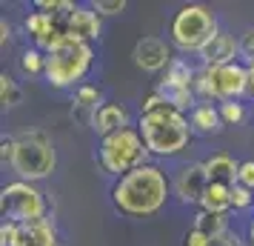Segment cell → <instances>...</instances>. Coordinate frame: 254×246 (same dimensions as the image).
Listing matches in <instances>:
<instances>
[{
	"instance_id": "cell-1",
	"label": "cell",
	"mask_w": 254,
	"mask_h": 246,
	"mask_svg": "<svg viewBox=\"0 0 254 246\" xmlns=\"http://www.w3.org/2000/svg\"><path fill=\"white\" fill-rule=\"evenodd\" d=\"M169 198V180L160 166L146 164L123 175L112 189L115 206L128 218H151L166 206Z\"/></svg>"
},
{
	"instance_id": "cell-2",
	"label": "cell",
	"mask_w": 254,
	"mask_h": 246,
	"mask_svg": "<svg viewBox=\"0 0 254 246\" xmlns=\"http://www.w3.org/2000/svg\"><path fill=\"white\" fill-rule=\"evenodd\" d=\"M140 135L151 155L169 158L186 149V143L191 138V120L172 106H163L157 112L140 115Z\"/></svg>"
},
{
	"instance_id": "cell-3",
	"label": "cell",
	"mask_w": 254,
	"mask_h": 246,
	"mask_svg": "<svg viewBox=\"0 0 254 246\" xmlns=\"http://www.w3.org/2000/svg\"><path fill=\"white\" fill-rule=\"evenodd\" d=\"M169 35L180 52H197L200 55L208 46V40L217 35V17L208 6L189 3L172 17Z\"/></svg>"
},
{
	"instance_id": "cell-4",
	"label": "cell",
	"mask_w": 254,
	"mask_h": 246,
	"mask_svg": "<svg viewBox=\"0 0 254 246\" xmlns=\"http://www.w3.org/2000/svg\"><path fill=\"white\" fill-rule=\"evenodd\" d=\"M94 52L89 43L83 40H74V37H66L55 52L46 55V81L58 89H66V86H74L77 81L86 78V72L92 69Z\"/></svg>"
},
{
	"instance_id": "cell-5",
	"label": "cell",
	"mask_w": 254,
	"mask_h": 246,
	"mask_svg": "<svg viewBox=\"0 0 254 246\" xmlns=\"http://www.w3.org/2000/svg\"><path fill=\"white\" fill-rule=\"evenodd\" d=\"M149 146L143 141V135L137 129H120L115 135L103 138L100 143V166H103L109 175H128L140 166H146V158H149Z\"/></svg>"
},
{
	"instance_id": "cell-6",
	"label": "cell",
	"mask_w": 254,
	"mask_h": 246,
	"mask_svg": "<svg viewBox=\"0 0 254 246\" xmlns=\"http://www.w3.org/2000/svg\"><path fill=\"white\" fill-rule=\"evenodd\" d=\"M194 94L200 97H214L223 103H231L252 89L249 81V66L229 63V66H203L194 75Z\"/></svg>"
},
{
	"instance_id": "cell-7",
	"label": "cell",
	"mask_w": 254,
	"mask_h": 246,
	"mask_svg": "<svg viewBox=\"0 0 254 246\" xmlns=\"http://www.w3.org/2000/svg\"><path fill=\"white\" fill-rule=\"evenodd\" d=\"M55 166H58V155H55V146L49 141V135H43V132H29L23 138H17L12 169L20 175V180L32 183V180L49 177L55 172Z\"/></svg>"
},
{
	"instance_id": "cell-8",
	"label": "cell",
	"mask_w": 254,
	"mask_h": 246,
	"mask_svg": "<svg viewBox=\"0 0 254 246\" xmlns=\"http://www.w3.org/2000/svg\"><path fill=\"white\" fill-rule=\"evenodd\" d=\"M0 206H3V215H9V221H17V223H23V226L46 218L43 195L32 183H26V180L9 183V186L3 189L0 192Z\"/></svg>"
},
{
	"instance_id": "cell-9",
	"label": "cell",
	"mask_w": 254,
	"mask_h": 246,
	"mask_svg": "<svg viewBox=\"0 0 254 246\" xmlns=\"http://www.w3.org/2000/svg\"><path fill=\"white\" fill-rule=\"evenodd\" d=\"M208 189V172L203 164L183 166L174 177V195L180 203H200Z\"/></svg>"
},
{
	"instance_id": "cell-10",
	"label": "cell",
	"mask_w": 254,
	"mask_h": 246,
	"mask_svg": "<svg viewBox=\"0 0 254 246\" xmlns=\"http://www.w3.org/2000/svg\"><path fill=\"white\" fill-rule=\"evenodd\" d=\"M131 58L137 63L143 72H160V69H169V63H172V49L166 40L160 37H143L137 40V46L131 52Z\"/></svg>"
},
{
	"instance_id": "cell-11",
	"label": "cell",
	"mask_w": 254,
	"mask_h": 246,
	"mask_svg": "<svg viewBox=\"0 0 254 246\" xmlns=\"http://www.w3.org/2000/svg\"><path fill=\"white\" fill-rule=\"evenodd\" d=\"M237 55H240V40L234 35L217 32L208 40V46L200 52V60H203V66H229V63H237L234 60Z\"/></svg>"
},
{
	"instance_id": "cell-12",
	"label": "cell",
	"mask_w": 254,
	"mask_h": 246,
	"mask_svg": "<svg viewBox=\"0 0 254 246\" xmlns=\"http://www.w3.org/2000/svg\"><path fill=\"white\" fill-rule=\"evenodd\" d=\"M63 26H66V32H69L74 40H83V43L100 37V17H97V12L86 9V6H74V9L66 14V23Z\"/></svg>"
},
{
	"instance_id": "cell-13",
	"label": "cell",
	"mask_w": 254,
	"mask_h": 246,
	"mask_svg": "<svg viewBox=\"0 0 254 246\" xmlns=\"http://www.w3.org/2000/svg\"><path fill=\"white\" fill-rule=\"evenodd\" d=\"M92 129L100 138H109L120 129H128V112L120 103H103L97 112H92Z\"/></svg>"
},
{
	"instance_id": "cell-14",
	"label": "cell",
	"mask_w": 254,
	"mask_h": 246,
	"mask_svg": "<svg viewBox=\"0 0 254 246\" xmlns=\"http://www.w3.org/2000/svg\"><path fill=\"white\" fill-rule=\"evenodd\" d=\"M208 172V183H223V186H237V172H240V164H234L229 155H211L206 164Z\"/></svg>"
},
{
	"instance_id": "cell-15",
	"label": "cell",
	"mask_w": 254,
	"mask_h": 246,
	"mask_svg": "<svg viewBox=\"0 0 254 246\" xmlns=\"http://www.w3.org/2000/svg\"><path fill=\"white\" fill-rule=\"evenodd\" d=\"M157 92L163 94V100L177 109V112H183V109H194V89L191 86H180V83H169V81H160L157 86Z\"/></svg>"
},
{
	"instance_id": "cell-16",
	"label": "cell",
	"mask_w": 254,
	"mask_h": 246,
	"mask_svg": "<svg viewBox=\"0 0 254 246\" xmlns=\"http://www.w3.org/2000/svg\"><path fill=\"white\" fill-rule=\"evenodd\" d=\"M191 129L203 132V135H214V132L223 129V117H220V109L211 103H197L191 109Z\"/></svg>"
},
{
	"instance_id": "cell-17",
	"label": "cell",
	"mask_w": 254,
	"mask_h": 246,
	"mask_svg": "<svg viewBox=\"0 0 254 246\" xmlns=\"http://www.w3.org/2000/svg\"><path fill=\"white\" fill-rule=\"evenodd\" d=\"M203 212H211V215H226L231 209V186H223V183H208L206 195L200 200Z\"/></svg>"
},
{
	"instance_id": "cell-18",
	"label": "cell",
	"mask_w": 254,
	"mask_h": 246,
	"mask_svg": "<svg viewBox=\"0 0 254 246\" xmlns=\"http://www.w3.org/2000/svg\"><path fill=\"white\" fill-rule=\"evenodd\" d=\"M23 246H58V235L55 226L43 218L37 223H26L23 229Z\"/></svg>"
},
{
	"instance_id": "cell-19",
	"label": "cell",
	"mask_w": 254,
	"mask_h": 246,
	"mask_svg": "<svg viewBox=\"0 0 254 246\" xmlns=\"http://www.w3.org/2000/svg\"><path fill=\"white\" fill-rule=\"evenodd\" d=\"M200 235H206V238H217V235H226L229 232V226H226V215H211V212H203L194 218V226Z\"/></svg>"
},
{
	"instance_id": "cell-20",
	"label": "cell",
	"mask_w": 254,
	"mask_h": 246,
	"mask_svg": "<svg viewBox=\"0 0 254 246\" xmlns=\"http://www.w3.org/2000/svg\"><path fill=\"white\" fill-rule=\"evenodd\" d=\"M186 246H240V241H237L234 232L217 235V238H206V235H200L197 229H191V232L186 235Z\"/></svg>"
},
{
	"instance_id": "cell-21",
	"label": "cell",
	"mask_w": 254,
	"mask_h": 246,
	"mask_svg": "<svg viewBox=\"0 0 254 246\" xmlns=\"http://www.w3.org/2000/svg\"><path fill=\"white\" fill-rule=\"evenodd\" d=\"M194 75L197 72L186 63V60L180 58H174L172 63H169V69H166V78L163 81H169V83H180V86H194Z\"/></svg>"
},
{
	"instance_id": "cell-22",
	"label": "cell",
	"mask_w": 254,
	"mask_h": 246,
	"mask_svg": "<svg viewBox=\"0 0 254 246\" xmlns=\"http://www.w3.org/2000/svg\"><path fill=\"white\" fill-rule=\"evenodd\" d=\"M23 223L6 221L0 226V246H23Z\"/></svg>"
},
{
	"instance_id": "cell-23",
	"label": "cell",
	"mask_w": 254,
	"mask_h": 246,
	"mask_svg": "<svg viewBox=\"0 0 254 246\" xmlns=\"http://www.w3.org/2000/svg\"><path fill=\"white\" fill-rule=\"evenodd\" d=\"M74 103L80 106V109H92V112H97V109H100V92H97V89H94V86H86V83H83V86H77V92H74Z\"/></svg>"
},
{
	"instance_id": "cell-24",
	"label": "cell",
	"mask_w": 254,
	"mask_h": 246,
	"mask_svg": "<svg viewBox=\"0 0 254 246\" xmlns=\"http://www.w3.org/2000/svg\"><path fill=\"white\" fill-rule=\"evenodd\" d=\"M0 100H3V106L20 103V89H17V83H14L9 75H0Z\"/></svg>"
},
{
	"instance_id": "cell-25",
	"label": "cell",
	"mask_w": 254,
	"mask_h": 246,
	"mask_svg": "<svg viewBox=\"0 0 254 246\" xmlns=\"http://www.w3.org/2000/svg\"><path fill=\"white\" fill-rule=\"evenodd\" d=\"M20 66H23V72H29V75H40V72H46V55H40L37 49H29V52H23Z\"/></svg>"
},
{
	"instance_id": "cell-26",
	"label": "cell",
	"mask_w": 254,
	"mask_h": 246,
	"mask_svg": "<svg viewBox=\"0 0 254 246\" xmlns=\"http://www.w3.org/2000/svg\"><path fill=\"white\" fill-rule=\"evenodd\" d=\"M231 209H254V192L243 183L231 186Z\"/></svg>"
},
{
	"instance_id": "cell-27",
	"label": "cell",
	"mask_w": 254,
	"mask_h": 246,
	"mask_svg": "<svg viewBox=\"0 0 254 246\" xmlns=\"http://www.w3.org/2000/svg\"><path fill=\"white\" fill-rule=\"evenodd\" d=\"M220 117H223V123L237 126L240 120H246V109H243V103L231 100V103H223V106H220Z\"/></svg>"
},
{
	"instance_id": "cell-28",
	"label": "cell",
	"mask_w": 254,
	"mask_h": 246,
	"mask_svg": "<svg viewBox=\"0 0 254 246\" xmlns=\"http://www.w3.org/2000/svg\"><path fill=\"white\" fill-rule=\"evenodd\" d=\"M35 6H37L43 14H52V17H58V12H66V14H69L71 9H74L71 3H66V0H37Z\"/></svg>"
},
{
	"instance_id": "cell-29",
	"label": "cell",
	"mask_w": 254,
	"mask_h": 246,
	"mask_svg": "<svg viewBox=\"0 0 254 246\" xmlns=\"http://www.w3.org/2000/svg\"><path fill=\"white\" fill-rule=\"evenodd\" d=\"M94 12L97 14H120V12H126V0H94Z\"/></svg>"
},
{
	"instance_id": "cell-30",
	"label": "cell",
	"mask_w": 254,
	"mask_h": 246,
	"mask_svg": "<svg viewBox=\"0 0 254 246\" xmlns=\"http://www.w3.org/2000/svg\"><path fill=\"white\" fill-rule=\"evenodd\" d=\"M240 55L249 60V66L254 63V26H249L240 37Z\"/></svg>"
},
{
	"instance_id": "cell-31",
	"label": "cell",
	"mask_w": 254,
	"mask_h": 246,
	"mask_svg": "<svg viewBox=\"0 0 254 246\" xmlns=\"http://www.w3.org/2000/svg\"><path fill=\"white\" fill-rule=\"evenodd\" d=\"M237 183H243L246 189H252V192H254V161H243V164H240Z\"/></svg>"
},
{
	"instance_id": "cell-32",
	"label": "cell",
	"mask_w": 254,
	"mask_h": 246,
	"mask_svg": "<svg viewBox=\"0 0 254 246\" xmlns=\"http://www.w3.org/2000/svg\"><path fill=\"white\" fill-rule=\"evenodd\" d=\"M14 143H17V141H12V138H3V143H0V158H3V164H6V161L12 164V158H14Z\"/></svg>"
},
{
	"instance_id": "cell-33",
	"label": "cell",
	"mask_w": 254,
	"mask_h": 246,
	"mask_svg": "<svg viewBox=\"0 0 254 246\" xmlns=\"http://www.w3.org/2000/svg\"><path fill=\"white\" fill-rule=\"evenodd\" d=\"M0 32H3V35H0V40L6 43V40H9V32H12V29H9V23H6V20H0Z\"/></svg>"
},
{
	"instance_id": "cell-34",
	"label": "cell",
	"mask_w": 254,
	"mask_h": 246,
	"mask_svg": "<svg viewBox=\"0 0 254 246\" xmlns=\"http://www.w3.org/2000/svg\"><path fill=\"white\" fill-rule=\"evenodd\" d=\"M249 81H252V94H254V63L249 66Z\"/></svg>"
},
{
	"instance_id": "cell-35",
	"label": "cell",
	"mask_w": 254,
	"mask_h": 246,
	"mask_svg": "<svg viewBox=\"0 0 254 246\" xmlns=\"http://www.w3.org/2000/svg\"><path fill=\"white\" fill-rule=\"evenodd\" d=\"M249 241H252V246H254V223H252V229H249Z\"/></svg>"
}]
</instances>
